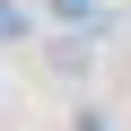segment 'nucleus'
<instances>
[{
	"label": "nucleus",
	"mask_w": 131,
	"mask_h": 131,
	"mask_svg": "<svg viewBox=\"0 0 131 131\" xmlns=\"http://www.w3.org/2000/svg\"><path fill=\"white\" fill-rule=\"evenodd\" d=\"M44 70H52V79H88V70H96V52H88V35H52V52H44Z\"/></svg>",
	"instance_id": "f257e3e1"
},
{
	"label": "nucleus",
	"mask_w": 131,
	"mask_h": 131,
	"mask_svg": "<svg viewBox=\"0 0 131 131\" xmlns=\"http://www.w3.org/2000/svg\"><path fill=\"white\" fill-rule=\"evenodd\" d=\"M52 18H88V0H52Z\"/></svg>",
	"instance_id": "f03ea898"
},
{
	"label": "nucleus",
	"mask_w": 131,
	"mask_h": 131,
	"mask_svg": "<svg viewBox=\"0 0 131 131\" xmlns=\"http://www.w3.org/2000/svg\"><path fill=\"white\" fill-rule=\"evenodd\" d=\"M18 26H26V18H18V9H9V0H0V35H18Z\"/></svg>",
	"instance_id": "7ed1b4c3"
},
{
	"label": "nucleus",
	"mask_w": 131,
	"mask_h": 131,
	"mask_svg": "<svg viewBox=\"0 0 131 131\" xmlns=\"http://www.w3.org/2000/svg\"><path fill=\"white\" fill-rule=\"evenodd\" d=\"M79 131H105V114H79Z\"/></svg>",
	"instance_id": "20e7f679"
}]
</instances>
